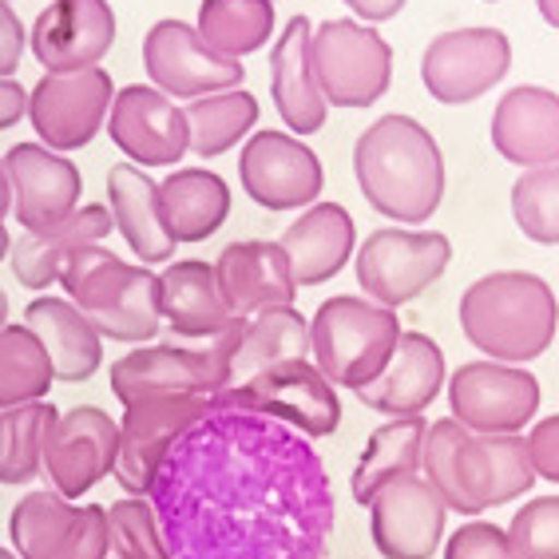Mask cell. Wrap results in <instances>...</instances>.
Returning a JSON list of instances; mask_svg holds the SVG:
<instances>
[{
	"instance_id": "1",
	"label": "cell",
	"mask_w": 559,
	"mask_h": 559,
	"mask_svg": "<svg viewBox=\"0 0 559 559\" xmlns=\"http://www.w3.org/2000/svg\"><path fill=\"white\" fill-rule=\"evenodd\" d=\"M354 175L377 215L405 226L429 223L449 183L432 131L409 116H381L357 135Z\"/></svg>"
},
{
	"instance_id": "2",
	"label": "cell",
	"mask_w": 559,
	"mask_h": 559,
	"mask_svg": "<svg viewBox=\"0 0 559 559\" xmlns=\"http://www.w3.org/2000/svg\"><path fill=\"white\" fill-rule=\"evenodd\" d=\"M420 473L444 508L461 516H480L488 508L532 492L536 485L524 437H476L452 417L432 420L425 432Z\"/></svg>"
},
{
	"instance_id": "3",
	"label": "cell",
	"mask_w": 559,
	"mask_h": 559,
	"mask_svg": "<svg viewBox=\"0 0 559 559\" xmlns=\"http://www.w3.org/2000/svg\"><path fill=\"white\" fill-rule=\"evenodd\" d=\"M556 294L532 270H496L461 294L464 337L504 366L536 361L556 337Z\"/></svg>"
},
{
	"instance_id": "4",
	"label": "cell",
	"mask_w": 559,
	"mask_h": 559,
	"mask_svg": "<svg viewBox=\"0 0 559 559\" xmlns=\"http://www.w3.org/2000/svg\"><path fill=\"white\" fill-rule=\"evenodd\" d=\"M60 286H64V298L108 342L143 345L159 334V274L151 266H128L116 250L96 242V247L75 250L64 262Z\"/></svg>"
},
{
	"instance_id": "5",
	"label": "cell",
	"mask_w": 559,
	"mask_h": 559,
	"mask_svg": "<svg viewBox=\"0 0 559 559\" xmlns=\"http://www.w3.org/2000/svg\"><path fill=\"white\" fill-rule=\"evenodd\" d=\"M401 337L397 310L369 298L337 294L318 306L310 318V354L330 385L361 389L369 385L393 357Z\"/></svg>"
},
{
	"instance_id": "6",
	"label": "cell",
	"mask_w": 559,
	"mask_h": 559,
	"mask_svg": "<svg viewBox=\"0 0 559 559\" xmlns=\"http://www.w3.org/2000/svg\"><path fill=\"white\" fill-rule=\"evenodd\" d=\"M235 325L238 318H230L199 349H183V345H135L119 361H111V393L123 405L135 397H159V393L218 397L223 389H230Z\"/></svg>"
},
{
	"instance_id": "7",
	"label": "cell",
	"mask_w": 559,
	"mask_h": 559,
	"mask_svg": "<svg viewBox=\"0 0 559 559\" xmlns=\"http://www.w3.org/2000/svg\"><path fill=\"white\" fill-rule=\"evenodd\" d=\"M215 409L218 397H199V393H159V397L128 401L119 420V461L111 473L119 488L128 496H147L175 444Z\"/></svg>"
},
{
	"instance_id": "8",
	"label": "cell",
	"mask_w": 559,
	"mask_h": 559,
	"mask_svg": "<svg viewBox=\"0 0 559 559\" xmlns=\"http://www.w3.org/2000/svg\"><path fill=\"white\" fill-rule=\"evenodd\" d=\"M310 68L334 108H373L393 80V48L357 21H322L310 33Z\"/></svg>"
},
{
	"instance_id": "9",
	"label": "cell",
	"mask_w": 559,
	"mask_h": 559,
	"mask_svg": "<svg viewBox=\"0 0 559 559\" xmlns=\"http://www.w3.org/2000/svg\"><path fill=\"white\" fill-rule=\"evenodd\" d=\"M218 405L235 413H250V417L286 420L313 441L334 437L337 425H342L337 389L325 381L313 361H282L266 373L247 377V381L223 389Z\"/></svg>"
},
{
	"instance_id": "10",
	"label": "cell",
	"mask_w": 559,
	"mask_h": 559,
	"mask_svg": "<svg viewBox=\"0 0 559 559\" xmlns=\"http://www.w3.org/2000/svg\"><path fill=\"white\" fill-rule=\"evenodd\" d=\"M449 235H441V230H405V226L373 230L354 254L357 286L366 290L369 301L389 306V310L420 298L449 270Z\"/></svg>"
},
{
	"instance_id": "11",
	"label": "cell",
	"mask_w": 559,
	"mask_h": 559,
	"mask_svg": "<svg viewBox=\"0 0 559 559\" xmlns=\"http://www.w3.org/2000/svg\"><path fill=\"white\" fill-rule=\"evenodd\" d=\"M116 84L104 68L44 72L28 92V123L48 151H80L108 128Z\"/></svg>"
},
{
	"instance_id": "12",
	"label": "cell",
	"mask_w": 559,
	"mask_h": 559,
	"mask_svg": "<svg viewBox=\"0 0 559 559\" xmlns=\"http://www.w3.org/2000/svg\"><path fill=\"white\" fill-rule=\"evenodd\" d=\"M452 420L476 437H512L539 413V381L504 361H468L449 373Z\"/></svg>"
},
{
	"instance_id": "13",
	"label": "cell",
	"mask_w": 559,
	"mask_h": 559,
	"mask_svg": "<svg viewBox=\"0 0 559 559\" xmlns=\"http://www.w3.org/2000/svg\"><path fill=\"white\" fill-rule=\"evenodd\" d=\"M143 68H147L151 87H159L171 99H187V104L218 96V92H235L247 80L242 60L211 52L187 21L151 24L143 36Z\"/></svg>"
},
{
	"instance_id": "14",
	"label": "cell",
	"mask_w": 559,
	"mask_h": 559,
	"mask_svg": "<svg viewBox=\"0 0 559 559\" xmlns=\"http://www.w3.org/2000/svg\"><path fill=\"white\" fill-rule=\"evenodd\" d=\"M119 461V420L96 405H75L60 413L44 441V476L52 492L80 500L99 480L116 473Z\"/></svg>"
},
{
	"instance_id": "15",
	"label": "cell",
	"mask_w": 559,
	"mask_h": 559,
	"mask_svg": "<svg viewBox=\"0 0 559 559\" xmlns=\"http://www.w3.org/2000/svg\"><path fill=\"white\" fill-rule=\"evenodd\" d=\"M242 191L266 211H306L325 187V167L318 151L278 128L254 131L238 155Z\"/></svg>"
},
{
	"instance_id": "16",
	"label": "cell",
	"mask_w": 559,
	"mask_h": 559,
	"mask_svg": "<svg viewBox=\"0 0 559 559\" xmlns=\"http://www.w3.org/2000/svg\"><path fill=\"white\" fill-rule=\"evenodd\" d=\"M512 68V44L500 28H452L420 56V80L437 104H473Z\"/></svg>"
},
{
	"instance_id": "17",
	"label": "cell",
	"mask_w": 559,
	"mask_h": 559,
	"mask_svg": "<svg viewBox=\"0 0 559 559\" xmlns=\"http://www.w3.org/2000/svg\"><path fill=\"white\" fill-rule=\"evenodd\" d=\"M108 135L135 167H175L191 151L183 108L151 84L119 87L108 111Z\"/></svg>"
},
{
	"instance_id": "18",
	"label": "cell",
	"mask_w": 559,
	"mask_h": 559,
	"mask_svg": "<svg viewBox=\"0 0 559 559\" xmlns=\"http://www.w3.org/2000/svg\"><path fill=\"white\" fill-rule=\"evenodd\" d=\"M4 171L12 187V215L24 230L60 226L84 194V179L68 155L48 151L44 143H16L4 151Z\"/></svg>"
},
{
	"instance_id": "19",
	"label": "cell",
	"mask_w": 559,
	"mask_h": 559,
	"mask_svg": "<svg viewBox=\"0 0 559 559\" xmlns=\"http://www.w3.org/2000/svg\"><path fill=\"white\" fill-rule=\"evenodd\" d=\"M373 548L385 559H432L444 539L449 508L420 473L401 476L373 496Z\"/></svg>"
},
{
	"instance_id": "20",
	"label": "cell",
	"mask_w": 559,
	"mask_h": 559,
	"mask_svg": "<svg viewBox=\"0 0 559 559\" xmlns=\"http://www.w3.org/2000/svg\"><path fill=\"white\" fill-rule=\"evenodd\" d=\"M33 56L44 72H84L116 44V12L108 0H52L33 21Z\"/></svg>"
},
{
	"instance_id": "21",
	"label": "cell",
	"mask_w": 559,
	"mask_h": 559,
	"mask_svg": "<svg viewBox=\"0 0 559 559\" xmlns=\"http://www.w3.org/2000/svg\"><path fill=\"white\" fill-rule=\"evenodd\" d=\"M444 389V354L429 334L401 330L397 349L385 369L357 389V401L385 417H425L437 393Z\"/></svg>"
},
{
	"instance_id": "22",
	"label": "cell",
	"mask_w": 559,
	"mask_h": 559,
	"mask_svg": "<svg viewBox=\"0 0 559 559\" xmlns=\"http://www.w3.org/2000/svg\"><path fill=\"white\" fill-rule=\"evenodd\" d=\"M215 282L226 310L235 318H254L270 306H294L298 282L278 242H230L215 262Z\"/></svg>"
},
{
	"instance_id": "23",
	"label": "cell",
	"mask_w": 559,
	"mask_h": 559,
	"mask_svg": "<svg viewBox=\"0 0 559 559\" xmlns=\"http://www.w3.org/2000/svg\"><path fill=\"white\" fill-rule=\"evenodd\" d=\"M116 230V218L104 203H80L72 215L52 230H24L21 238H12L9 266L16 274L24 290H48L52 282H60V270L72 259L75 250L96 247Z\"/></svg>"
},
{
	"instance_id": "24",
	"label": "cell",
	"mask_w": 559,
	"mask_h": 559,
	"mask_svg": "<svg viewBox=\"0 0 559 559\" xmlns=\"http://www.w3.org/2000/svg\"><path fill=\"white\" fill-rule=\"evenodd\" d=\"M492 143L516 167L559 163V96L551 87H508L492 111Z\"/></svg>"
},
{
	"instance_id": "25",
	"label": "cell",
	"mask_w": 559,
	"mask_h": 559,
	"mask_svg": "<svg viewBox=\"0 0 559 559\" xmlns=\"http://www.w3.org/2000/svg\"><path fill=\"white\" fill-rule=\"evenodd\" d=\"M278 247L298 286H322L342 274L349 254H357V226L342 203H313L286 226Z\"/></svg>"
},
{
	"instance_id": "26",
	"label": "cell",
	"mask_w": 559,
	"mask_h": 559,
	"mask_svg": "<svg viewBox=\"0 0 559 559\" xmlns=\"http://www.w3.org/2000/svg\"><path fill=\"white\" fill-rule=\"evenodd\" d=\"M310 21L290 16L286 33L274 44L270 56V92H274V108L286 119V131L294 135H318L325 128V96L310 68Z\"/></svg>"
},
{
	"instance_id": "27",
	"label": "cell",
	"mask_w": 559,
	"mask_h": 559,
	"mask_svg": "<svg viewBox=\"0 0 559 559\" xmlns=\"http://www.w3.org/2000/svg\"><path fill=\"white\" fill-rule=\"evenodd\" d=\"M24 325H28L44 342V349H48L56 381L84 385V381H92L96 369L104 366V337H99L96 325L87 322L68 298H52V294L33 298L24 306Z\"/></svg>"
},
{
	"instance_id": "28",
	"label": "cell",
	"mask_w": 559,
	"mask_h": 559,
	"mask_svg": "<svg viewBox=\"0 0 559 559\" xmlns=\"http://www.w3.org/2000/svg\"><path fill=\"white\" fill-rule=\"evenodd\" d=\"M108 211L116 218V230L123 235V242L131 247V254L143 262V266H155V262H167L175 254V242L163 226L159 211V183L151 179L143 167L135 163H116L108 171Z\"/></svg>"
},
{
	"instance_id": "29",
	"label": "cell",
	"mask_w": 559,
	"mask_h": 559,
	"mask_svg": "<svg viewBox=\"0 0 559 559\" xmlns=\"http://www.w3.org/2000/svg\"><path fill=\"white\" fill-rule=\"evenodd\" d=\"M159 310L163 322L171 325L175 337H191V342H211L235 313L226 310L223 294H218L215 266L199 259L171 262L159 274Z\"/></svg>"
},
{
	"instance_id": "30",
	"label": "cell",
	"mask_w": 559,
	"mask_h": 559,
	"mask_svg": "<svg viewBox=\"0 0 559 559\" xmlns=\"http://www.w3.org/2000/svg\"><path fill=\"white\" fill-rule=\"evenodd\" d=\"M282 361H310V322L294 306H270L254 318H238L230 349V385Z\"/></svg>"
},
{
	"instance_id": "31",
	"label": "cell",
	"mask_w": 559,
	"mask_h": 559,
	"mask_svg": "<svg viewBox=\"0 0 559 559\" xmlns=\"http://www.w3.org/2000/svg\"><path fill=\"white\" fill-rule=\"evenodd\" d=\"M159 211L175 242H203L230 215V187L206 167H187L159 183Z\"/></svg>"
},
{
	"instance_id": "32",
	"label": "cell",
	"mask_w": 559,
	"mask_h": 559,
	"mask_svg": "<svg viewBox=\"0 0 559 559\" xmlns=\"http://www.w3.org/2000/svg\"><path fill=\"white\" fill-rule=\"evenodd\" d=\"M425 432H429V420L425 417H393L389 425L369 432V444L354 468V485H349L357 504L369 508L373 496L385 485H393L401 476L420 473Z\"/></svg>"
},
{
	"instance_id": "33",
	"label": "cell",
	"mask_w": 559,
	"mask_h": 559,
	"mask_svg": "<svg viewBox=\"0 0 559 559\" xmlns=\"http://www.w3.org/2000/svg\"><path fill=\"white\" fill-rule=\"evenodd\" d=\"M80 508L75 500H64L52 488H33L16 500L9 516V536L12 551L21 559H56L60 548L72 539L75 524H80Z\"/></svg>"
},
{
	"instance_id": "34",
	"label": "cell",
	"mask_w": 559,
	"mask_h": 559,
	"mask_svg": "<svg viewBox=\"0 0 559 559\" xmlns=\"http://www.w3.org/2000/svg\"><path fill=\"white\" fill-rule=\"evenodd\" d=\"M183 116H187L191 155L215 159L223 151L238 147L254 131V123H259V99L250 96L247 87H235V92L191 99L183 108Z\"/></svg>"
},
{
	"instance_id": "35",
	"label": "cell",
	"mask_w": 559,
	"mask_h": 559,
	"mask_svg": "<svg viewBox=\"0 0 559 559\" xmlns=\"http://www.w3.org/2000/svg\"><path fill=\"white\" fill-rule=\"evenodd\" d=\"M194 33L226 60L254 56L274 33V0H203Z\"/></svg>"
},
{
	"instance_id": "36",
	"label": "cell",
	"mask_w": 559,
	"mask_h": 559,
	"mask_svg": "<svg viewBox=\"0 0 559 559\" xmlns=\"http://www.w3.org/2000/svg\"><path fill=\"white\" fill-rule=\"evenodd\" d=\"M56 417L60 413L48 401H28L0 413V485H33L44 473V441Z\"/></svg>"
},
{
	"instance_id": "37",
	"label": "cell",
	"mask_w": 559,
	"mask_h": 559,
	"mask_svg": "<svg viewBox=\"0 0 559 559\" xmlns=\"http://www.w3.org/2000/svg\"><path fill=\"white\" fill-rule=\"evenodd\" d=\"M56 385L52 361L28 325H0V413L44 401Z\"/></svg>"
},
{
	"instance_id": "38",
	"label": "cell",
	"mask_w": 559,
	"mask_h": 559,
	"mask_svg": "<svg viewBox=\"0 0 559 559\" xmlns=\"http://www.w3.org/2000/svg\"><path fill=\"white\" fill-rule=\"evenodd\" d=\"M516 226L539 247H559V163L527 167L512 183Z\"/></svg>"
},
{
	"instance_id": "39",
	"label": "cell",
	"mask_w": 559,
	"mask_h": 559,
	"mask_svg": "<svg viewBox=\"0 0 559 559\" xmlns=\"http://www.w3.org/2000/svg\"><path fill=\"white\" fill-rule=\"evenodd\" d=\"M111 551L119 559H175L167 539L159 532V516L143 496H128L108 508Z\"/></svg>"
},
{
	"instance_id": "40",
	"label": "cell",
	"mask_w": 559,
	"mask_h": 559,
	"mask_svg": "<svg viewBox=\"0 0 559 559\" xmlns=\"http://www.w3.org/2000/svg\"><path fill=\"white\" fill-rule=\"evenodd\" d=\"M508 539L520 559H559V496H539L520 508Z\"/></svg>"
},
{
	"instance_id": "41",
	"label": "cell",
	"mask_w": 559,
	"mask_h": 559,
	"mask_svg": "<svg viewBox=\"0 0 559 559\" xmlns=\"http://www.w3.org/2000/svg\"><path fill=\"white\" fill-rule=\"evenodd\" d=\"M444 559H520L504 527L488 524V520H468L456 527L444 544Z\"/></svg>"
},
{
	"instance_id": "42",
	"label": "cell",
	"mask_w": 559,
	"mask_h": 559,
	"mask_svg": "<svg viewBox=\"0 0 559 559\" xmlns=\"http://www.w3.org/2000/svg\"><path fill=\"white\" fill-rule=\"evenodd\" d=\"M111 551V524L108 508L84 504L80 508V524H75L72 539H68L56 559H108Z\"/></svg>"
},
{
	"instance_id": "43",
	"label": "cell",
	"mask_w": 559,
	"mask_h": 559,
	"mask_svg": "<svg viewBox=\"0 0 559 559\" xmlns=\"http://www.w3.org/2000/svg\"><path fill=\"white\" fill-rule=\"evenodd\" d=\"M524 441H527V456H532L536 476L559 485V413L556 417H539Z\"/></svg>"
},
{
	"instance_id": "44",
	"label": "cell",
	"mask_w": 559,
	"mask_h": 559,
	"mask_svg": "<svg viewBox=\"0 0 559 559\" xmlns=\"http://www.w3.org/2000/svg\"><path fill=\"white\" fill-rule=\"evenodd\" d=\"M24 48H28V28H24V21L12 12V4L0 0V75H4V80L16 75V68H21V60H24Z\"/></svg>"
},
{
	"instance_id": "45",
	"label": "cell",
	"mask_w": 559,
	"mask_h": 559,
	"mask_svg": "<svg viewBox=\"0 0 559 559\" xmlns=\"http://www.w3.org/2000/svg\"><path fill=\"white\" fill-rule=\"evenodd\" d=\"M21 119H28V87L0 75V131L16 128Z\"/></svg>"
},
{
	"instance_id": "46",
	"label": "cell",
	"mask_w": 559,
	"mask_h": 559,
	"mask_svg": "<svg viewBox=\"0 0 559 559\" xmlns=\"http://www.w3.org/2000/svg\"><path fill=\"white\" fill-rule=\"evenodd\" d=\"M345 4H349V12H354L357 21L366 24H385L405 9V0H345Z\"/></svg>"
},
{
	"instance_id": "47",
	"label": "cell",
	"mask_w": 559,
	"mask_h": 559,
	"mask_svg": "<svg viewBox=\"0 0 559 559\" xmlns=\"http://www.w3.org/2000/svg\"><path fill=\"white\" fill-rule=\"evenodd\" d=\"M0 215H12V187H9V171H4V159H0Z\"/></svg>"
},
{
	"instance_id": "48",
	"label": "cell",
	"mask_w": 559,
	"mask_h": 559,
	"mask_svg": "<svg viewBox=\"0 0 559 559\" xmlns=\"http://www.w3.org/2000/svg\"><path fill=\"white\" fill-rule=\"evenodd\" d=\"M536 9H539V16L559 33V0H536Z\"/></svg>"
},
{
	"instance_id": "49",
	"label": "cell",
	"mask_w": 559,
	"mask_h": 559,
	"mask_svg": "<svg viewBox=\"0 0 559 559\" xmlns=\"http://www.w3.org/2000/svg\"><path fill=\"white\" fill-rule=\"evenodd\" d=\"M9 250H12V238H9V226H4V215H0V262L9 259Z\"/></svg>"
},
{
	"instance_id": "50",
	"label": "cell",
	"mask_w": 559,
	"mask_h": 559,
	"mask_svg": "<svg viewBox=\"0 0 559 559\" xmlns=\"http://www.w3.org/2000/svg\"><path fill=\"white\" fill-rule=\"evenodd\" d=\"M0 325H9V294L0 290Z\"/></svg>"
},
{
	"instance_id": "51",
	"label": "cell",
	"mask_w": 559,
	"mask_h": 559,
	"mask_svg": "<svg viewBox=\"0 0 559 559\" xmlns=\"http://www.w3.org/2000/svg\"><path fill=\"white\" fill-rule=\"evenodd\" d=\"M0 559H21V556H16L12 548H4V544H0Z\"/></svg>"
},
{
	"instance_id": "52",
	"label": "cell",
	"mask_w": 559,
	"mask_h": 559,
	"mask_svg": "<svg viewBox=\"0 0 559 559\" xmlns=\"http://www.w3.org/2000/svg\"><path fill=\"white\" fill-rule=\"evenodd\" d=\"M4 4H12V0H4Z\"/></svg>"
},
{
	"instance_id": "53",
	"label": "cell",
	"mask_w": 559,
	"mask_h": 559,
	"mask_svg": "<svg viewBox=\"0 0 559 559\" xmlns=\"http://www.w3.org/2000/svg\"><path fill=\"white\" fill-rule=\"evenodd\" d=\"M488 4H492V0H488Z\"/></svg>"
}]
</instances>
